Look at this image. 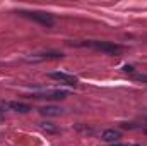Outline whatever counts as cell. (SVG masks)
I'll use <instances>...</instances> for the list:
<instances>
[{
	"instance_id": "1",
	"label": "cell",
	"mask_w": 147,
	"mask_h": 146,
	"mask_svg": "<svg viewBox=\"0 0 147 146\" xmlns=\"http://www.w3.org/2000/svg\"><path fill=\"white\" fill-rule=\"evenodd\" d=\"M26 16H29L31 19H34L38 23H41V24H45V26H53V17L50 16V14H45V12H24Z\"/></svg>"
},
{
	"instance_id": "2",
	"label": "cell",
	"mask_w": 147,
	"mask_h": 146,
	"mask_svg": "<svg viewBox=\"0 0 147 146\" xmlns=\"http://www.w3.org/2000/svg\"><path fill=\"white\" fill-rule=\"evenodd\" d=\"M51 77L58 79V81H63L65 84H75L77 83V79L74 76H69V74H63V72H55V74H51Z\"/></svg>"
},
{
	"instance_id": "3",
	"label": "cell",
	"mask_w": 147,
	"mask_h": 146,
	"mask_svg": "<svg viewBox=\"0 0 147 146\" xmlns=\"http://www.w3.org/2000/svg\"><path fill=\"white\" fill-rule=\"evenodd\" d=\"M103 139H105V141H108V143L118 141V139H120V132H118V131H115V129H108V131H105V132H103Z\"/></svg>"
},
{
	"instance_id": "4",
	"label": "cell",
	"mask_w": 147,
	"mask_h": 146,
	"mask_svg": "<svg viewBox=\"0 0 147 146\" xmlns=\"http://www.w3.org/2000/svg\"><path fill=\"white\" fill-rule=\"evenodd\" d=\"M92 46L94 48H98V50H105V52H118L120 50V46H116V45H108V43H92Z\"/></svg>"
},
{
	"instance_id": "5",
	"label": "cell",
	"mask_w": 147,
	"mask_h": 146,
	"mask_svg": "<svg viewBox=\"0 0 147 146\" xmlns=\"http://www.w3.org/2000/svg\"><path fill=\"white\" fill-rule=\"evenodd\" d=\"M9 107L16 112H29L31 110L29 105H24V103H9Z\"/></svg>"
},
{
	"instance_id": "6",
	"label": "cell",
	"mask_w": 147,
	"mask_h": 146,
	"mask_svg": "<svg viewBox=\"0 0 147 146\" xmlns=\"http://www.w3.org/2000/svg\"><path fill=\"white\" fill-rule=\"evenodd\" d=\"M60 108H55V107H48V108H41V113L45 115H60Z\"/></svg>"
},
{
	"instance_id": "7",
	"label": "cell",
	"mask_w": 147,
	"mask_h": 146,
	"mask_svg": "<svg viewBox=\"0 0 147 146\" xmlns=\"http://www.w3.org/2000/svg\"><path fill=\"white\" fill-rule=\"evenodd\" d=\"M113 146H125V145H113Z\"/></svg>"
},
{
	"instance_id": "8",
	"label": "cell",
	"mask_w": 147,
	"mask_h": 146,
	"mask_svg": "<svg viewBox=\"0 0 147 146\" xmlns=\"http://www.w3.org/2000/svg\"><path fill=\"white\" fill-rule=\"evenodd\" d=\"M0 119H2V113H0Z\"/></svg>"
}]
</instances>
